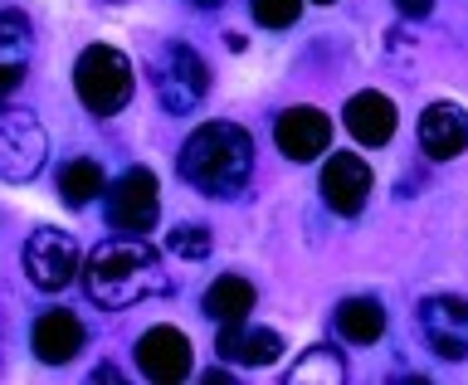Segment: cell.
Returning a JSON list of instances; mask_svg holds the SVG:
<instances>
[{
	"label": "cell",
	"mask_w": 468,
	"mask_h": 385,
	"mask_svg": "<svg viewBox=\"0 0 468 385\" xmlns=\"http://www.w3.org/2000/svg\"><path fill=\"white\" fill-rule=\"evenodd\" d=\"M161 215V186L146 166H132L117 176V186L108 190V219L122 234H146Z\"/></svg>",
	"instance_id": "52a82bcc"
},
{
	"label": "cell",
	"mask_w": 468,
	"mask_h": 385,
	"mask_svg": "<svg viewBox=\"0 0 468 385\" xmlns=\"http://www.w3.org/2000/svg\"><path fill=\"white\" fill-rule=\"evenodd\" d=\"M152 83H156L161 108L171 117H186L205 102V93H210V69H205V59L190 49V44L171 39V44H161V54L152 59Z\"/></svg>",
	"instance_id": "277c9868"
},
{
	"label": "cell",
	"mask_w": 468,
	"mask_h": 385,
	"mask_svg": "<svg viewBox=\"0 0 468 385\" xmlns=\"http://www.w3.org/2000/svg\"><path fill=\"white\" fill-rule=\"evenodd\" d=\"M73 88L79 102L93 117H112L132 102V59L112 44H88L73 64Z\"/></svg>",
	"instance_id": "3957f363"
},
{
	"label": "cell",
	"mask_w": 468,
	"mask_h": 385,
	"mask_svg": "<svg viewBox=\"0 0 468 385\" xmlns=\"http://www.w3.org/2000/svg\"><path fill=\"white\" fill-rule=\"evenodd\" d=\"M93 380H122V371H117V366H98Z\"/></svg>",
	"instance_id": "cb8c5ba5"
},
{
	"label": "cell",
	"mask_w": 468,
	"mask_h": 385,
	"mask_svg": "<svg viewBox=\"0 0 468 385\" xmlns=\"http://www.w3.org/2000/svg\"><path fill=\"white\" fill-rule=\"evenodd\" d=\"M327 142H332V123L322 108H307L303 102V108H288L278 117V146H283L288 161H313L327 152Z\"/></svg>",
	"instance_id": "7c38bea8"
},
{
	"label": "cell",
	"mask_w": 468,
	"mask_h": 385,
	"mask_svg": "<svg viewBox=\"0 0 468 385\" xmlns=\"http://www.w3.org/2000/svg\"><path fill=\"white\" fill-rule=\"evenodd\" d=\"M420 146L430 161H453L468 146V112L459 102H430L420 112Z\"/></svg>",
	"instance_id": "8fae6325"
},
{
	"label": "cell",
	"mask_w": 468,
	"mask_h": 385,
	"mask_svg": "<svg viewBox=\"0 0 468 385\" xmlns=\"http://www.w3.org/2000/svg\"><path fill=\"white\" fill-rule=\"evenodd\" d=\"M346 132L356 137L361 146H386L395 137V102L386 93H356V98H346Z\"/></svg>",
	"instance_id": "9a60e30c"
},
{
	"label": "cell",
	"mask_w": 468,
	"mask_h": 385,
	"mask_svg": "<svg viewBox=\"0 0 468 385\" xmlns=\"http://www.w3.org/2000/svg\"><path fill=\"white\" fill-rule=\"evenodd\" d=\"M137 371L146 380H156V385L186 380L190 376V342H186V332H176V327L142 332V342H137Z\"/></svg>",
	"instance_id": "9c48e42d"
},
{
	"label": "cell",
	"mask_w": 468,
	"mask_h": 385,
	"mask_svg": "<svg viewBox=\"0 0 468 385\" xmlns=\"http://www.w3.org/2000/svg\"><path fill=\"white\" fill-rule=\"evenodd\" d=\"M83 288L98 307H132L156 293H171V273L161 269L156 249L142 240H108L83 263Z\"/></svg>",
	"instance_id": "7a4b0ae2"
},
{
	"label": "cell",
	"mask_w": 468,
	"mask_h": 385,
	"mask_svg": "<svg viewBox=\"0 0 468 385\" xmlns=\"http://www.w3.org/2000/svg\"><path fill=\"white\" fill-rule=\"evenodd\" d=\"M288 380H292V385H307V380H313V385H342V380H346L342 351H332V347H313V351H307V357L288 371Z\"/></svg>",
	"instance_id": "ffe728a7"
},
{
	"label": "cell",
	"mask_w": 468,
	"mask_h": 385,
	"mask_svg": "<svg viewBox=\"0 0 468 385\" xmlns=\"http://www.w3.org/2000/svg\"><path fill=\"white\" fill-rule=\"evenodd\" d=\"M79 244H73V234L64 230H54V225H39L35 234H29V244H25V273H29V283L44 288V293H58V288H69L73 278H79Z\"/></svg>",
	"instance_id": "8992f818"
},
{
	"label": "cell",
	"mask_w": 468,
	"mask_h": 385,
	"mask_svg": "<svg viewBox=\"0 0 468 385\" xmlns=\"http://www.w3.org/2000/svg\"><path fill=\"white\" fill-rule=\"evenodd\" d=\"M303 15V0H254V20L263 29H288Z\"/></svg>",
	"instance_id": "7402d4cb"
},
{
	"label": "cell",
	"mask_w": 468,
	"mask_h": 385,
	"mask_svg": "<svg viewBox=\"0 0 468 385\" xmlns=\"http://www.w3.org/2000/svg\"><path fill=\"white\" fill-rule=\"evenodd\" d=\"M166 249L176 259H205V254H210V230H205V225H176L166 234Z\"/></svg>",
	"instance_id": "44dd1931"
},
{
	"label": "cell",
	"mask_w": 468,
	"mask_h": 385,
	"mask_svg": "<svg viewBox=\"0 0 468 385\" xmlns=\"http://www.w3.org/2000/svg\"><path fill=\"white\" fill-rule=\"evenodd\" d=\"M366 196H371V166L361 156H332L322 166V200L332 205L336 215H361L366 210Z\"/></svg>",
	"instance_id": "30bf717a"
},
{
	"label": "cell",
	"mask_w": 468,
	"mask_h": 385,
	"mask_svg": "<svg viewBox=\"0 0 468 385\" xmlns=\"http://www.w3.org/2000/svg\"><path fill=\"white\" fill-rule=\"evenodd\" d=\"M283 351V337L273 327H244V322H219V357L239 366H269Z\"/></svg>",
	"instance_id": "2e32d148"
},
{
	"label": "cell",
	"mask_w": 468,
	"mask_h": 385,
	"mask_svg": "<svg viewBox=\"0 0 468 385\" xmlns=\"http://www.w3.org/2000/svg\"><path fill=\"white\" fill-rule=\"evenodd\" d=\"M176 166H181V181L196 186L200 196L234 200L254 176V142L234 123H205L186 137Z\"/></svg>",
	"instance_id": "6da1fadb"
},
{
	"label": "cell",
	"mask_w": 468,
	"mask_h": 385,
	"mask_svg": "<svg viewBox=\"0 0 468 385\" xmlns=\"http://www.w3.org/2000/svg\"><path fill=\"white\" fill-rule=\"evenodd\" d=\"M420 337L439 361H468V298H424L420 303Z\"/></svg>",
	"instance_id": "ba28073f"
},
{
	"label": "cell",
	"mask_w": 468,
	"mask_h": 385,
	"mask_svg": "<svg viewBox=\"0 0 468 385\" xmlns=\"http://www.w3.org/2000/svg\"><path fill=\"white\" fill-rule=\"evenodd\" d=\"M58 196H64L69 210H83V205H93L102 196V171H98V161H69L64 171H58Z\"/></svg>",
	"instance_id": "d6986e66"
},
{
	"label": "cell",
	"mask_w": 468,
	"mask_h": 385,
	"mask_svg": "<svg viewBox=\"0 0 468 385\" xmlns=\"http://www.w3.org/2000/svg\"><path fill=\"white\" fill-rule=\"evenodd\" d=\"M395 5H400V15H410V20H420V15L434 10V0H395Z\"/></svg>",
	"instance_id": "603a6c76"
},
{
	"label": "cell",
	"mask_w": 468,
	"mask_h": 385,
	"mask_svg": "<svg viewBox=\"0 0 468 385\" xmlns=\"http://www.w3.org/2000/svg\"><path fill=\"white\" fill-rule=\"evenodd\" d=\"M35 59V29L20 10H0V102H5Z\"/></svg>",
	"instance_id": "4fadbf2b"
},
{
	"label": "cell",
	"mask_w": 468,
	"mask_h": 385,
	"mask_svg": "<svg viewBox=\"0 0 468 385\" xmlns=\"http://www.w3.org/2000/svg\"><path fill=\"white\" fill-rule=\"evenodd\" d=\"M205 313H210L215 322H244L249 313H254V283L239 278V273L215 278L210 293H205Z\"/></svg>",
	"instance_id": "e0dca14e"
},
{
	"label": "cell",
	"mask_w": 468,
	"mask_h": 385,
	"mask_svg": "<svg viewBox=\"0 0 468 385\" xmlns=\"http://www.w3.org/2000/svg\"><path fill=\"white\" fill-rule=\"evenodd\" d=\"M336 332L346 337V342H380V332H386V313H380L376 298H346L336 307Z\"/></svg>",
	"instance_id": "ac0fdd59"
},
{
	"label": "cell",
	"mask_w": 468,
	"mask_h": 385,
	"mask_svg": "<svg viewBox=\"0 0 468 385\" xmlns=\"http://www.w3.org/2000/svg\"><path fill=\"white\" fill-rule=\"evenodd\" d=\"M190 5H200V10H215V5H219V0H190Z\"/></svg>",
	"instance_id": "d4e9b609"
},
{
	"label": "cell",
	"mask_w": 468,
	"mask_h": 385,
	"mask_svg": "<svg viewBox=\"0 0 468 385\" xmlns=\"http://www.w3.org/2000/svg\"><path fill=\"white\" fill-rule=\"evenodd\" d=\"M44 156H49V137H44L39 117L25 108H0V181H35Z\"/></svg>",
	"instance_id": "5b68a950"
},
{
	"label": "cell",
	"mask_w": 468,
	"mask_h": 385,
	"mask_svg": "<svg viewBox=\"0 0 468 385\" xmlns=\"http://www.w3.org/2000/svg\"><path fill=\"white\" fill-rule=\"evenodd\" d=\"M83 342H88L83 322L73 317V313H64V307L44 313V317L35 322V332H29V347H35V357H39L44 366H64V361H73V357L83 351Z\"/></svg>",
	"instance_id": "5bb4252c"
},
{
	"label": "cell",
	"mask_w": 468,
	"mask_h": 385,
	"mask_svg": "<svg viewBox=\"0 0 468 385\" xmlns=\"http://www.w3.org/2000/svg\"><path fill=\"white\" fill-rule=\"evenodd\" d=\"M313 5H332V0H313Z\"/></svg>",
	"instance_id": "484cf974"
}]
</instances>
